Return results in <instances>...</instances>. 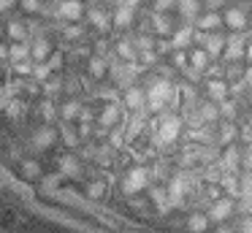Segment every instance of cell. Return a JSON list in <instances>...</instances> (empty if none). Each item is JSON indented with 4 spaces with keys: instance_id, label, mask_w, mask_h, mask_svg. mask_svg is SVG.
Listing matches in <instances>:
<instances>
[{
    "instance_id": "cell-1",
    "label": "cell",
    "mask_w": 252,
    "mask_h": 233,
    "mask_svg": "<svg viewBox=\"0 0 252 233\" xmlns=\"http://www.w3.org/2000/svg\"><path fill=\"white\" fill-rule=\"evenodd\" d=\"M141 157L127 193L198 233H252V25L209 16L127 92Z\"/></svg>"
}]
</instances>
